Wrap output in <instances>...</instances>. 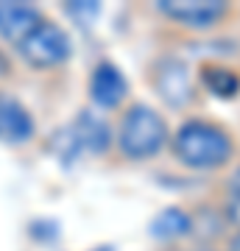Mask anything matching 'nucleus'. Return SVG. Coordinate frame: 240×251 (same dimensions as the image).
Masks as SVG:
<instances>
[{"mask_svg": "<svg viewBox=\"0 0 240 251\" xmlns=\"http://www.w3.org/2000/svg\"><path fill=\"white\" fill-rule=\"evenodd\" d=\"M173 151L187 168L210 171V168H221L223 162L229 159L232 143L218 126L187 123L179 128L176 140H173Z\"/></svg>", "mask_w": 240, "mask_h": 251, "instance_id": "nucleus-1", "label": "nucleus"}, {"mask_svg": "<svg viewBox=\"0 0 240 251\" xmlns=\"http://www.w3.org/2000/svg\"><path fill=\"white\" fill-rule=\"evenodd\" d=\"M168 128L151 106H132L120 123V151L132 159L154 156L165 145Z\"/></svg>", "mask_w": 240, "mask_h": 251, "instance_id": "nucleus-2", "label": "nucleus"}, {"mask_svg": "<svg viewBox=\"0 0 240 251\" xmlns=\"http://www.w3.org/2000/svg\"><path fill=\"white\" fill-rule=\"evenodd\" d=\"M20 53L31 67H56L70 56V36L64 34L59 25L39 23L31 34L20 42Z\"/></svg>", "mask_w": 240, "mask_h": 251, "instance_id": "nucleus-3", "label": "nucleus"}, {"mask_svg": "<svg viewBox=\"0 0 240 251\" xmlns=\"http://www.w3.org/2000/svg\"><path fill=\"white\" fill-rule=\"evenodd\" d=\"M160 11L187 28H210L226 14L223 0H162Z\"/></svg>", "mask_w": 240, "mask_h": 251, "instance_id": "nucleus-4", "label": "nucleus"}, {"mask_svg": "<svg viewBox=\"0 0 240 251\" xmlns=\"http://www.w3.org/2000/svg\"><path fill=\"white\" fill-rule=\"evenodd\" d=\"M157 90L170 106H182L190 100V75L187 64L179 59H165L157 70Z\"/></svg>", "mask_w": 240, "mask_h": 251, "instance_id": "nucleus-5", "label": "nucleus"}, {"mask_svg": "<svg viewBox=\"0 0 240 251\" xmlns=\"http://www.w3.org/2000/svg\"><path fill=\"white\" fill-rule=\"evenodd\" d=\"M31 134H34V120L28 115V109L23 103H17L14 98L0 95V140L20 145Z\"/></svg>", "mask_w": 240, "mask_h": 251, "instance_id": "nucleus-6", "label": "nucleus"}, {"mask_svg": "<svg viewBox=\"0 0 240 251\" xmlns=\"http://www.w3.org/2000/svg\"><path fill=\"white\" fill-rule=\"evenodd\" d=\"M39 25V11L28 3H3L0 0V36L23 42Z\"/></svg>", "mask_w": 240, "mask_h": 251, "instance_id": "nucleus-7", "label": "nucleus"}, {"mask_svg": "<svg viewBox=\"0 0 240 251\" xmlns=\"http://www.w3.org/2000/svg\"><path fill=\"white\" fill-rule=\"evenodd\" d=\"M89 92H92V100L98 106H117L126 95V78L123 73L112 67V64H98L95 73H92V81H89Z\"/></svg>", "mask_w": 240, "mask_h": 251, "instance_id": "nucleus-8", "label": "nucleus"}, {"mask_svg": "<svg viewBox=\"0 0 240 251\" xmlns=\"http://www.w3.org/2000/svg\"><path fill=\"white\" fill-rule=\"evenodd\" d=\"M70 143H73V148H87L92 153H104L109 148V128L104 120L84 112L70 126Z\"/></svg>", "mask_w": 240, "mask_h": 251, "instance_id": "nucleus-9", "label": "nucleus"}, {"mask_svg": "<svg viewBox=\"0 0 240 251\" xmlns=\"http://www.w3.org/2000/svg\"><path fill=\"white\" fill-rule=\"evenodd\" d=\"M187 232H190V218L185 212H179V209H165L151 224L154 237H179V234H187Z\"/></svg>", "mask_w": 240, "mask_h": 251, "instance_id": "nucleus-10", "label": "nucleus"}, {"mask_svg": "<svg viewBox=\"0 0 240 251\" xmlns=\"http://www.w3.org/2000/svg\"><path fill=\"white\" fill-rule=\"evenodd\" d=\"M204 84L210 87V92L221 95V98H232V95H238V90H240V78L232 70H226V67H207Z\"/></svg>", "mask_w": 240, "mask_h": 251, "instance_id": "nucleus-11", "label": "nucleus"}, {"mask_svg": "<svg viewBox=\"0 0 240 251\" xmlns=\"http://www.w3.org/2000/svg\"><path fill=\"white\" fill-rule=\"evenodd\" d=\"M226 215H229L232 224H238V226H240V196H232L229 209H226Z\"/></svg>", "mask_w": 240, "mask_h": 251, "instance_id": "nucleus-12", "label": "nucleus"}, {"mask_svg": "<svg viewBox=\"0 0 240 251\" xmlns=\"http://www.w3.org/2000/svg\"><path fill=\"white\" fill-rule=\"evenodd\" d=\"M232 190H235V196H240V171L235 173V179H232Z\"/></svg>", "mask_w": 240, "mask_h": 251, "instance_id": "nucleus-13", "label": "nucleus"}, {"mask_svg": "<svg viewBox=\"0 0 240 251\" xmlns=\"http://www.w3.org/2000/svg\"><path fill=\"white\" fill-rule=\"evenodd\" d=\"M232 251H240V234L235 237V240H232Z\"/></svg>", "mask_w": 240, "mask_h": 251, "instance_id": "nucleus-14", "label": "nucleus"}]
</instances>
